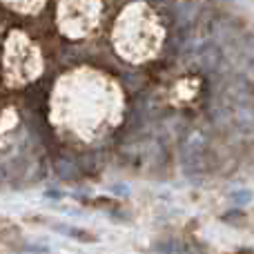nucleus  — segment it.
Wrapping results in <instances>:
<instances>
[{"instance_id": "7ed1b4c3", "label": "nucleus", "mask_w": 254, "mask_h": 254, "mask_svg": "<svg viewBox=\"0 0 254 254\" xmlns=\"http://www.w3.org/2000/svg\"><path fill=\"white\" fill-rule=\"evenodd\" d=\"M56 230L63 234H69V237H74V239H80V241H94L92 234L83 232V230H74V228H56Z\"/></svg>"}, {"instance_id": "f03ea898", "label": "nucleus", "mask_w": 254, "mask_h": 254, "mask_svg": "<svg viewBox=\"0 0 254 254\" xmlns=\"http://www.w3.org/2000/svg\"><path fill=\"white\" fill-rule=\"evenodd\" d=\"M101 18V0H61V29L67 36H87Z\"/></svg>"}, {"instance_id": "20e7f679", "label": "nucleus", "mask_w": 254, "mask_h": 254, "mask_svg": "<svg viewBox=\"0 0 254 254\" xmlns=\"http://www.w3.org/2000/svg\"><path fill=\"white\" fill-rule=\"evenodd\" d=\"M252 198H254V194L250 192V190H246V192L241 190V192H234V194H232V201L237 203V205H248Z\"/></svg>"}, {"instance_id": "f257e3e1", "label": "nucleus", "mask_w": 254, "mask_h": 254, "mask_svg": "<svg viewBox=\"0 0 254 254\" xmlns=\"http://www.w3.org/2000/svg\"><path fill=\"white\" fill-rule=\"evenodd\" d=\"M163 31L158 18L143 2H134L116 20L114 45L116 52L129 63H145L161 49Z\"/></svg>"}]
</instances>
